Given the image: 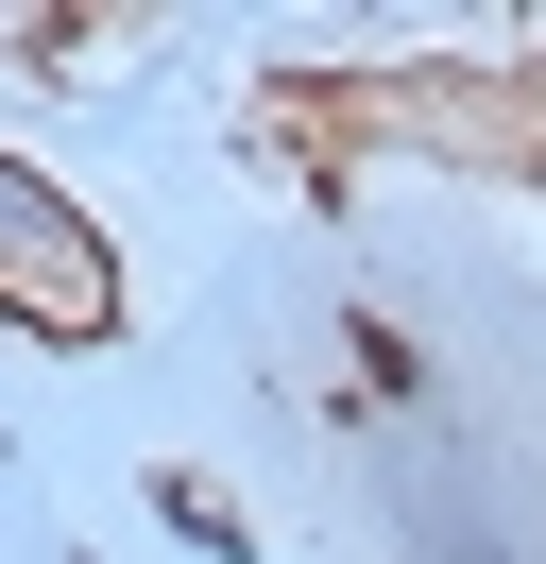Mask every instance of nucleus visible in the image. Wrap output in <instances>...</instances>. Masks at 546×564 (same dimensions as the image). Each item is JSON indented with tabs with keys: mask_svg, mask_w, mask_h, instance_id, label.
<instances>
[{
	"mask_svg": "<svg viewBox=\"0 0 546 564\" xmlns=\"http://www.w3.org/2000/svg\"><path fill=\"white\" fill-rule=\"evenodd\" d=\"M0 325H34V343H102V325H120V257H102L86 206H52L18 154H0Z\"/></svg>",
	"mask_w": 546,
	"mask_h": 564,
	"instance_id": "obj_1",
	"label": "nucleus"
},
{
	"mask_svg": "<svg viewBox=\"0 0 546 564\" xmlns=\"http://www.w3.org/2000/svg\"><path fill=\"white\" fill-rule=\"evenodd\" d=\"M154 513H171V530H188V547H205V564H256V530H239V513H222V496H205V479H171V496H154Z\"/></svg>",
	"mask_w": 546,
	"mask_h": 564,
	"instance_id": "obj_2",
	"label": "nucleus"
},
{
	"mask_svg": "<svg viewBox=\"0 0 546 564\" xmlns=\"http://www.w3.org/2000/svg\"><path fill=\"white\" fill-rule=\"evenodd\" d=\"M444 564H512V547H478V530H444Z\"/></svg>",
	"mask_w": 546,
	"mask_h": 564,
	"instance_id": "obj_3",
	"label": "nucleus"
}]
</instances>
